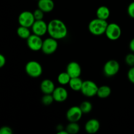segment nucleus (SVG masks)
<instances>
[{"label":"nucleus","instance_id":"obj_1","mask_svg":"<svg viewBox=\"0 0 134 134\" xmlns=\"http://www.w3.org/2000/svg\"><path fill=\"white\" fill-rule=\"evenodd\" d=\"M68 30L65 24L60 19H52L48 23V34L50 37L60 40L68 35Z\"/></svg>","mask_w":134,"mask_h":134},{"label":"nucleus","instance_id":"obj_2","mask_svg":"<svg viewBox=\"0 0 134 134\" xmlns=\"http://www.w3.org/2000/svg\"><path fill=\"white\" fill-rule=\"evenodd\" d=\"M108 23L107 20L97 18L92 20L88 24V30L92 35L100 36L105 33Z\"/></svg>","mask_w":134,"mask_h":134},{"label":"nucleus","instance_id":"obj_3","mask_svg":"<svg viewBox=\"0 0 134 134\" xmlns=\"http://www.w3.org/2000/svg\"><path fill=\"white\" fill-rule=\"evenodd\" d=\"M25 71L31 78H38L43 73V68L40 63L35 60H31L26 64Z\"/></svg>","mask_w":134,"mask_h":134},{"label":"nucleus","instance_id":"obj_4","mask_svg":"<svg viewBox=\"0 0 134 134\" xmlns=\"http://www.w3.org/2000/svg\"><path fill=\"white\" fill-rule=\"evenodd\" d=\"M98 88L99 87L95 82L90 80H86L83 81L81 92L85 96L91 98L97 96Z\"/></svg>","mask_w":134,"mask_h":134},{"label":"nucleus","instance_id":"obj_5","mask_svg":"<svg viewBox=\"0 0 134 134\" xmlns=\"http://www.w3.org/2000/svg\"><path fill=\"white\" fill-rule=\"evenodd\" d=\"M120 70V64L115 60H108L103 66V73L107 77L116 75Z\"/></svg>","mask_w":134,"mask_h":134},{"label":"nucleus","instance_id":"obj_6","mask_svg":"<svg viewBox=\"0 0 134 134\" xmlns=\"http://www.w3.org/2000/svg\"><path fill=\"white\" fill-rule=\"evenodd\" d=\"M105 34L109 40L116 41L121 37V27L116 23L108 24Z\"/></svg>","mask_w":134,"mask_h":134},{"label":"nucleus","instance_id":"obj_7","mask_svg":"<svg viewBox=\"0 0 134 134\" xmlns=\"http://www.w3.org/2000/svg\"><path fill=\"white\" fill-rule=\"evenodd\" d=\"M58 47V40L50 37L43 40L41 51L45 54L50 55L54 53L57 51Z\"/></svg>","mask_w":134,"mask_h":134},{"label":"nucleus","instance_id":"obj_8","mask_svg":"<svg viewBox=\"0 0 134 134\" xmlns=\"http://www.w3.org/2000/svg\"><path fill=\"white\" fill-rule=\"evenodd\" d=\"M18 21L20 26L31 27L35 21L34 13H31L28 10L22 12L18 16Z\"/></svg>","mask_w":134,"mask_h":134},{"label":"nucleus","instance_id":"obj_9","mask_svg":"<svg viewBox=\"0 0 134 134\" xmlns=\"http://www.w3.org/2000/svg\"><path fill=\"white\" fill-rule=\"evenodd\" d=\"M26 43L27 47L31 51L37 52L41 51L43 40L41 36L33 34L26 39Z\"/></svg>","mask_w":134,"mask_h":134},{"label":"nucleus","instance_id":"obj_10","mask_svg":"<svg viewBox=\"0 0 134 134\" xmlns=\"http://www.w3.org/2000/svg\"><path fill=\"white\" fill-rule=\"evenodd\" d=\"M83 113L79 106H72L66 113V119L69 122H78L82 118Z\"/></svg>","mask_w":134,"mask_h":134},{"label":"nucleus","instance_id":"obj_11","mask_svg":"<svg viewBox=\"0 0 134 134\" xmlns=\"http://www.w3.org/2000/svg\"><path fill=\"white\" fill-rule=\"evenodd\" d=\"M31 30L34 34L42 37L48 33V24L43 20H35L31 26Z\"/></svg>","mask_w":134,"mask_h":134},{"label":"nucleus","instance_id":"obj_12","mask_svg":"<svg viewBox=\"0 0 134 134\" xmlns=\"http://www.w3.org/2000/svg\"><path fill=\"white\" fill-rule=\"evenodd\" d=\"M66 71L71 78L79 77L81 76L82 69H81V65L78 62L73 61L68 64L66 68Z\"/></svg>","mask_w":134,"mask_h":134},{"label":"nucleus","instance_id":"obj_13","mask_svg":"<svg viewBox=\"0 0 134 134\" xmlns=\"http://www.w3.org/2000/svg\"><path fill=\"white\" fill-rule=\"evenodd\" d=\"M52 96L55 102H64L68 99V92L66 89L62 86L56 87L52 93Z\"/></svg>","mask_w":134,"mask_h":134},{"label":"nucleus","instance_id":"obj_14","mask_svg":"<svg viewBox=\"0 0 134 134\" xmlns=\"http://www.w3.org/2000/svg\"><path fill=\"white\" fill-rule=\"evenodd\" d=\"M85 129L88 133L94 134L97 133L100 129V122L96 119H90L85 124Z\"/></svg>","mask_w":134,"mask_h":134},{"label":"nucleus","instance_id":"obj_15","mask_svg":"<svg viewBox=\"0 0 134 134\" xmlns=\"http://www.w3.org/2000/svg\"><path fill=\"white\" fill-rule=\"evenodd\" d=\"M55 88L54 83L50 79L43 80L40 85V89L43 94H52Z\"/></svg>","mask_w":134,"mask_h":134},{"label":"nucleus","instance_id":"obj_16","mask_svg":"<svg viewBox=\"0 0 134 134\" xmlns=\"http://www.w3.org/2000/svg\"><path fill=\"white\" fill-rule=\"evenodd\" d=\"M38 8L43 10L44 13H50L54 8V3L53 0H39Z\"/></svg>","mask_w":134,"mask_h":134},{"label":"nucleus","instance_id":"obj_17","mask_svg":"<svg viewBox=\"0 0 134 134\" xmlns=\"http://www.w3.org/2000/svg\"><path fill=\"white\" fill-rule=\"evenodd\" d=\"M110 14L111 12L109 9L106 6H100L96 10L97 18L104 20H107L109 18Z\"/></svg>","mask_w":134,"mask_h":134},{"label":"nucleus","instance_id":"obj_18","mask_svg":"<svg viewBox=\"0 0 134 134\" xmlns=\"http://www.w3.org/2000/svg\"><path fill=\"white\" fill-rule=\"evenodd\" d=\"M111 94V88L107 85H103L98 88L97 96L101 99H105L110 96Z\"/></svg>","mask_w":134,"mask_h":134},{"label":"nucleus","instance_id":"obj_19","mask_svg":"<svg viewBox=\"0 0 134 134\" xmlns=\"http://www.w3.org/2000/svg\"><path fill=\"white\" fill-rule=\"evenodd\" d=\"M82 84H83V81L79 77H73L71 79L69 86L70 88L74 91H81Z\"/></svg>","mask_w":134,"mask_h":134},{"label":"nucleus","instance_id":"obj_20","mask_svg":"<svg viewBox=\"0 0 134 134\" xmlns=\"http://www.w3.org/2000/svg\"><path fill=\"white\" fill-rule=\"evenodd\" d=\"M16 33L19 37L24 39H27L31 35V31L30 30V27H25V26H20L18 27L16 30Z\"/></svg>","mask_w":134,"mask_h":134},{"label":"nucleus","instance_id":"obj_21","mask_svg":"<svg viewBox=\"0 0 134 134\" xmlns=\"http://www.w3.org/2000/svg\"><path fill=\"white\" fill-rule=\"evenodd\" d=\"M71 79V77H70V75L67 73V71H65L60 73L58 76L57 79L58 82L61 85L64 86V85H69Z\"/></svg>","mask_w":134,"mask_h":134},{"label":"nucleus","instance_id":"obj_22","mask_svg":"<svg viewBox=\"0 0 134 134\" xmlns=\"http://www.w3.org/2000/svg\"><path fill=\"white\" fill-rule=\"evenodd\" d=\"M65 130L69 134H77L80 131V126L77 122H69Z\"/></svg>","mask_w":134,"mask_h":134},{"label":"nucleus","instance_id":"obj_23","mask_svg":"<svg viewBox=\"0 0 134 134\" xmlns=\"http://www.w3.org/2000/svg\"><path fill=\"white\" fill-rule=\"evenodd\" d=\"M80 108L83 114H88L91 112L92 109V105L89 101H84L80 105Z\"/></svg>","mask_w":134,"mask_h":134},{"label":"nucleus","instance_id":"obj_24","mask_svg":"<svg viewBox=\"0 0 134 134\" xmlns=\"http://www.w3.org/2000/svg\"><path fill=\"white\" fill-rule=\"evenodd\" d=\"M54 101L52 94H44L41 99V102L44 105H50Z\"/></svg>","mask_w":134,"mask_h":134},{"label":"nucleus","instance_id":"obj_25","mask_svg":"<svg viewBox=\"0 0 134 134\" xmlns=\"http://www.w3.org/2000/svg\"><path fill=\"white\" fill-rule=\"evenodd\" d=\"M126 64L130 67L134 66V53H130L126 56L125 57Z\"/></svg>","mask_w":134,"mask_h":134},{"label":"nucleus","instance_id":"obj_26","mask_svg":"<svg viewBox=\"0 0 134 134\" xmlns=\"http://www.w3.org/2000/svg\"><path fill=\"white\" fill-rule=\"evenodd\" d=\"M44 12L40 9L38 8L37 9L34 10V15L35 17V20H43L44 18Z\"/></svg>","mask_w":134,"mask_h":134},{"label":"nucleus","instance_id":"obj_27","mask_svg":"<svg viewBox=\"0 0 134 134\" xmlns=\"http://www.w3.org/2000/svg\"><path fill=\"white\" fill-rule=\"evenodd\" d=\"M13 133V130L11 128L5 126L0 128V134H12Z\"/></svg>","mask_w":134,"mask_h":134},{"label":"nucleus","instance_id":"obj_28","mask_svg":"<svg viewBox=\"0 0 134 134\" xmlns=\"http://www.w3.org/2000/svg\"><path fill=\"white\" fill-rule=\"evenodd\" d=\"M128 78L130 82L134 84V66L131 67L128 72Z\"/></svg>","mask_w":134,"mask_h":134},{"label":"nucleus","instance_id":"obj_29","mask_svg":"<svg viewBox=\"0 0 134 134\" xmlns=\"http://www.w3.org/2000/svg\"><path fill=\"white\" fill-rule=\"evenodd\" d=\"M128 14L131 18H134V1L130 3L128 7Z\"/></svg>","mask_w":134,"mask_h":134},{"label":"nucleus","instance_id":"obj_30","mask_svg":"<svg viewBox=\"0 0 134 134\" xmlns=\"http://www.w3.org/2000/svg\"><path fill=\"white\" fill-rule=\"evenodd\" d=\"M6 64V58L4 55L0 54V68H3Z\"/></svg>","mask_w":134,"mask_h":134},{"label":"nucleus","instance_id":"obj_31","mask_svg":"<svg viewBox=\"0 0 134 134\" xmlns=\"http://www.w3.org/2000/svg\"><path fill=\"white\" fill-rule=\"evenodd\" d=\"M129 47H130V49L131 50V51L134 53V38H133V39L131 40V41L130 42Z\"/></svg>","mask_w":134,"mask_h":134},{"label":"nucleus","instance_id":"obj_32","mask_svg":"<svg viewBox=\"0 0 134 134\" xmlns=\"http://www.w3.org/2000/svg\"><path fill=\"white\" fill-rule=\"evenodd\" d=\"M58 134H69L68 132H67V130H59L58 132H57Z\"/></svg>","mask_w":134,"mask_h":134},{"label":"nucleus","instance_id":"obj_33","mask_svg":"<svg viewBox=\"0 0 134 134\" xmlns=\"http://www.w3.org/2000/svg\"><path fill=\"white\" fill-rule=\"evenodd\" d=\"M37 1H39V0H37Z\"/></svg>","mask_w":134,"mask_h":134}]
</instances>
